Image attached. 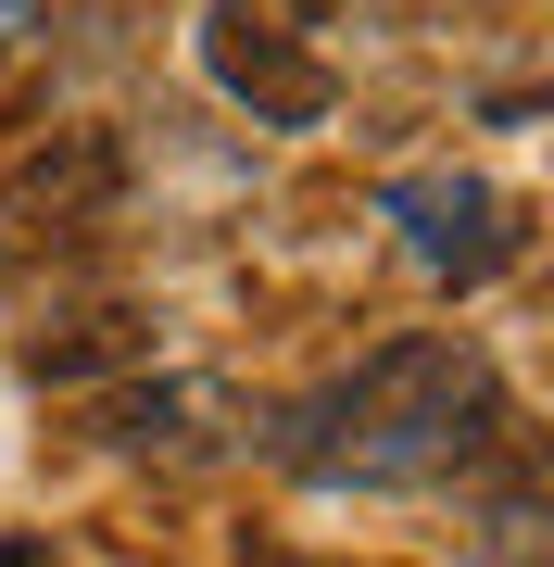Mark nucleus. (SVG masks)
I'll return each mask as SVG.
<instances>
[{"label":"nucleus","instance_id":"nucleus-1","mask_svg":"<svg viewBox=\"0 0 554 567\" xmlns=\"http://www.w3.org/2000/svg\"><path fill=\"white\" fill-rule=\"evenodd\" d=\"M504 442V379L467 328H390L378 353H353L328 391L278 404L265 454L315 492H429L467 480Z\"/></svg>","mask_w":554,"mask_h":567},{"label":"nucleus","instance_id":"nucleus-2","mask_svg":"<svg viewBox=\"0 0 554 567\" xmlns=\"http://www.w3.org/2000/svg\"><path fill=\"white\" fill-rule=\"evenodd\" d=\"M328 13H353V0H215L202 13V76L252 126H328L341 114V63L315 51Z\"/></svg>","mask_w":554,"mask_h":567},{"label":"nucleus","instance_id":"nucleus-3","mask_svg":"<svg viewBox=\"0 0 554 567\" xmlns=\"http://www.w3.org/2000/svg\"><path fill=\"white\" fill-rule=\"evenodd\" d=\"M378 215L404 227V252L429 265L441 290H492L516 252H530V203L492 177H453V164H416V177L378 189Z\"/></svg>","mask_w":554,"mask_h":567},{"label":"nucleus","instance_id":"nucleus-4","mask_svg":"<svg viewBox=\"0 0 554 567\" xmlns=\"http://www.w3.org/2000/svg\"><path fill=\"white\" fill-rule=\"evenodd\" d=\"M114 189H126V152H114V126H63L51 152L0 164V252L88 240V227L114 215Z\"/></svg>","mask_w":554,"mask_h":567},{"label":"nucleus","instance_id":"nucleus-5","mask_svg":"<svg viewBox=\"0 0 554 567\" xmlns=\"http://www.w3.org/2000/svg\"><path fill=\"white\" fill-rule=\"evenodd\" d=\"M114 365H151V316H139V303L63 316V328L25 341V379H39V391H88V379H114Z\"/></svg>","mask_w":554,"mask_h":567},{"label":"nucleus","instance_id":"nucleus-6","mask_svg":"<svg viewBox=\"0 0 554 567\" xmlns=\"http://www.w3.org/2000/svg\"><path fill=\"white\" fill-rule=\"evenodd\" d=\"M202 416H215L202 379H151V391H114L88 429H102L114 454H189V442H202Z\"/></svg>","mask_w":554,"mask_h":567},{"label":"nucleus","instance_id":"nucleus-7","mask_svg":"<svg viewBox=\"0 0 554 567\" xmlns=\"http://www.w3.org/2000/svg\"><path fill=\"white\" fill-rule=\"evenodd\" d=\"M0 567H63V555H51V529H0Z\"/></svg>","mask_w":554,"mask_h":567},{"label":"nucleus","instance_id":"nucleus-8","mask_svg":"<svg viewBox=\"0 0 554 567\" xmlns=\"http://www.w3.org/2000/svg\"><path fill=\"white\" fill-rule=\"evenodd\" d=\"M240 567H328V555H278V543H240Z\"/></svg>","mask_w":554,"mask_h":567},{"label":"nucleus","instance_id":"nucleus-9","mask_svg":"<svg viewBox=\"0 0 554 567\" xmlns=\"http://www.w3.org/2000/svg\"><path fill=\"white\" fill-rule=\"evenodd\" d=\"M25 13H39V0H0V51H13V25H25Z\"/></svg>","mask_w":554,"mask_h":567}]
</instances>
